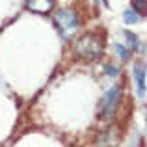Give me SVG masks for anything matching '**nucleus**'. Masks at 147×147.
<instances>
[{
	"label": "nucleus",
	"instance_id": "f257e3e1",
	"mask_svg": "<svg viewBox=\"0 0 147 147\" xmlns=\"http://www.w3.org/2000/svg\"><path fill=\"white\" fill-rule=\"evenodd\" d=\"M104 50V39L97 34H86L75 43V52L76 58L84 61H95L102 56Z\"/></svg>",
	"mask_w": 147,
	"mask_h": 147
},
{
	"label": "nucleus",
	"instance_id": "f03ea898",
	"mask_svg": "<svg viewBox=\"0 0 147 147\" xmlns=\"http://www.w3.org/2000/svg\"><path fill=\"white\" fill-rule=\"evenodd\" d=\"M54 24H56L58 32L63 39H71L80 26V19L71 7H61L54 13Z\"/></svg>",
	"mask_w": 147,
	"mask_h": 147
},
{
	"label": "nucleus",
	"instance_id": "7ed1b4c3",
	"mask_svg": "<svg viewBox=\"0 0 147 147\" xmlns=\"http://www.w3.org/2000/svg\"><path fill=\"white\" fill-rule=\"evenodd\" d=\"M121 95H123V90L121 86H114L112 90L106 91L102 99H100V104H99V117L102 121H108V119L114 117L115 110H117L119 102H121Z\"/></svg>",
	"mask_w": 147,
	"mask_h": 147
},
{
	"label": "nucleus",
	"instance_id": "20e7f679",
	"mask_svg": "<svg viewBox=\"0 0 147 147\" xmlns=\"http://www.w3.org/2000/svg\"><path fill=\"white\" fill-rule=\"evenodd\" d=\"M26 7L30 11H36V13H50L54 7V0H26Z\"/></svg>",
	"mask_w": 147,
	"mask_h": 147
},
{
	"label": "nucleus",
	"instance_id": "39448f33",
	"mask_svg": "<svg viewBox=\"0 0 147 147\" xmlns=\"http://www.w3.org/2000/svg\"><path fill=\"white\" fill-rule=\"evenodd\" d=\"M134 78H136V86H138V93L140 97H145V67L144 65H134Z\"/></svg>",
	"mask_w": 147,
	"mask_h": 147
},
{
	"label": "nucleus",
	"instance_id": "423d86ee",
	"mask_svg": "<svg viewBox=\"0 0 147 147\" xmlns=\"http://www.w3.org/2000/svg\"><path fill=\"white\" fill-rule=\"evenodd\" d=\"M130 6H132V9L136 11L138 15H142V17H145V7H147V0H130Z\"/></svg>",
	"mask_w": 147,
	"mask_h": 147
},
{
	"label": "nucleus",
	"instance_id": "0eeeda50",
	"mask_svg": "<svg viewBox=\"0 0 147 147\" xmlns=\"http://www.w3.org/2000/svg\"><path fill=\"white\" fill-rule=\"evenodd\" d=\"M125 37H127V41H129L130 49H134V50H140V41H138V37L134 36L132 32H127V30H125Z\"/></svg>",
	"mask_w": 147,
	"mask_h": 147
},
{
	"label": "nucleus",
	"instance_id": "6e6552de",
	"mask_svg": "<svg viewBox=\"0 0 147 147\" xmlns=\"http://www.w3.org/2000/svg\"><path fill=\"white\" fill-rule=\"evenodd\" d=\"M123 17H125V21L129 22V24H134V22L138 21V17H140V15H138L134 9H127L125 13H123Z\"/></svg>",
	"mask_w": 147,
	"mask_h": 147
},
{
	"label": "nucleus",
	"instance_id": "1a4fd4ad",
	"mask_svg": "<svg viewBox=\"0 0 147 147\" xmlns=\"http://www.w3.org/2000/svg\"><path fill=\"white\" fill-rule=\"evenodd\" d=\"M115 50H117L119 58H121L123 61H127V60H129V56H130V54H129V49H125L123 45H115Z\"/></svg>",
	"mask_w": 147,
	"mask_h": 147
},
{
	"label": "nucleus",
	"instance_id": "9d476101",
	"mask_svg": "<svg viewBox=\"0 0 147 147\" xmlns=\"http://www.w3.org/2000/svg\"><path fill=\"white\" fill-rule=\"evenodd\" d=\"M104 71H106V75H110V76H117V73H119L114 65H106V67H104Z\"/></svg>",
	"mask_w": 147,
	"mask_h": 147
}]
</instances>
